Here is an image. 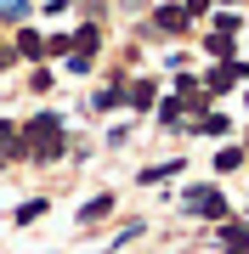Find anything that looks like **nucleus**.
Here are the masks:
<instances>
[{
    "label": "nucleus",
    "mask_w": 249,
    "mask_h": 254,
    "mask_svg": "<svg viewBox=\"0 0 249 254\" xmlns=\"http://www.w3.org/2000/svg\"><path fill=\"white\" fill-rule=\"evenodd\" d=\"M17 136H23V158H40V164H51V158H63V153H68L63 113H34L28 125H17Z\"/></svg>",
    "instance_id": "obj_1"
},
{
    "label": "nucleus",
    "mask_w": 249,
    "mask_h": 254,
    "mask_svg": "<svg viewBox=\"0 0 249 254\" xmlns=\"http://www.w3.org/2000/svg\"><path fill=\"white\" fill-rule=\"evenodd\" d=\"M181 209L198 220H227V192L221 187H187L181 192Z\"/></svg>",
    "instance_id": "obj_2"
},
{
    "label": "nucleus",
    "mask_w": 249,
    "mask_h": 254,
    "mask_svg": "<svg viewBox=\"0 0 249 254\" xmlns=\"http://www.w3.org/2000/svg\"><path fill=\"white\" fill-rule=\"evenodd\" d=\"M187 23H193V17H187L181 0H165V6H153V28H159V34H187Z\"/></svg>",
    "instance_id": "obj_3"
},
{
    "label": "nucleus",
    "mask_w": 249,
    "mask_h": 254,
    "mask_svg": "<svg viewBox=\"0 0 249 254\" xmlns=\"http://www.w3.org/2000/svg\"><path fill=\"white\" fill-rule=\"evenodd\" d=\"M11 51H17V63H46V34L40 28H17V40H11Z\"/></svg>",
    "instance_id": "obj_4"
},
{
    "label": "nucleus",
    "mask_w": 249,
    "mask_h": 254,
    "mask_svg": "<svg viewBox=\"0 0 249 254\" xmlns=\"http://www.w3.org/2000/svg\"><path fill=\"white\" fill-rule=\"evenodd\" d=\"M215 237H221L227 254H249V226H244V220H221V232H215Z\"/></svg>",
    "instance_id": "obj_5"
},
{
    "label": "nucleus",
    "mask_w": 249,
    "mask_h": 254,
    "mask_svg": "<svg viewBox=\"0 0 249 254\" xmlns=\"http://www.w3.org/2000/svg\"><path fill=\"white\" fill-rule=\"evenodd\" d=\"M181 170H187L181 158H165V164H148V170H142L136 181H142V187H159V181H175V175H181Z\"/></svg>",
    "instance_id": "obj_6"
},
{
    "label": "nucleus",
    "mask_w": 249,
    "mask_h": 254,
    "mask_svg": "<svg viewBox=\"0 0 249 254\" xmlns=\"http://www.w3.org/2000/svg\"><path fill=\"white\" fill-rule=\"evenodd\" d=\"M153 96H159V85H153V79H136V85L125 91V102H130L136 113H148V108H153Z\"/></svg>",
    "instance_id": "obj_7"
},
{
    "label": "nucleus",
    "mask_w": 249,
    "mask_h": 254,
    "mask_svg": "<svg viewBox=\"0 0 249 254\" xmlns=\"http://www.w3.org/2000/svg\"><path fill=\"white\" fill-rule=\"evenodd\" d=\"M108 209H113V192H96L91 203H80V226H96V220L108 215Z\"/></svg>",
    "instance_id": "obj_8"
},
{
    "label": "nucleus",
    "mask_w": 249,
    "mask_h": 254,
    "mask_svg": "<svg viewBox=\"0 0 249 254\" xmlns=\"http://www.w3.org/2000/svg\"><path fill=\"white\" fill-rule=\"evenodd\" d=\"M125 102V85H102V91H91V113H113Z\"/></svg>",
    "instance_id": "obj_9"
},
{
    "label": "nucleus",
    "mask_w": 249,
    "mask_h": 254,
    "mask_svg": "<svg viewBox=\"0 0 249 254\" xmlns=\"http://www.w3.org/2000/svg\"><path fill=\"white\" fill-rule=\"evenodd\" d=\"M40 215H46V198H23L17 209H11V226H34Z\"/></svg>",
    "instance_id": "obj_10"
},
{
    "label": "nucleus",
    "mask_w": 249,
    "mask_h": 254,
    "mask_svg": "<svg viewBox=\"0 0 249 254\" xmlns=\"http://www.w3.org/2000/svg\"><path fill=\"white\" fill-rule=\"evenodd\" d=\"M187 130H193V136H227L232 125H227L221 113H198V119H193V125H187Z\"/></svg>",
    "instance_id": "obj_11"
},
{
    "label": "nucleus",
    "mask_w": 249,
    "mask_h": 254,
    "mask_svg": "<svg viewBox=\"0 0 249 254\" xmlns=\"http://www.w3.org/2000/svg\"><path fill=\"white\" fill-rule=\"evenodd\" d=\"M96 46H102V28H96V23H85V28H74V57H91Z\"/></svg>",
    "instance_id": "obj_12"
},
{
    "label": "nucleus",
    "mask_w": 249,
    "mask_h": 254,
    "mask_svg": "<svg viewBox=\"0 0 249 254\" xmlns=\"http://www.w3.org/2000/svg\"><path fill=\"white\" fill-rule=\"evenodd\" d=\"M28 11H34L28 0H0V23H11V28H23V23H28Z\"/></svg>",
    "instance_id": "obj_13"
},
{
    "label": "nucleus",
    "mask_w": 249,
    "mask_h": 254,
    "mask_svg": "<svg viewBox=\"0 0 249 254\" xmlns=\"http://www.w3.org/2000/svg\"><path fill=\"white\" fill-rule=\"evenodd\" d=\"M181 108H187L181 96H165V102H159V125H165V130H181Z\"/></svg>",
    "instance_id": "obj_14"
},
{
    "label": "nucleus",
    "mask_w": 249,
    "mask_h": 254,
    "mask_svg": "<svg viewBox=\"0 0 249 254\" xmlns=\"http://www.w3.org/2000/svg\"><path fill=\"white\" fill-rule=\"evenodd\" d=\"M244 164V147H221V153H215V175H232Z\"/></svg>",
    "instance_id": "obj_15"
},
{
    "label": "nucleus",
    "mask_w": 249,
    "mask_h": 254,
    "mask_svg": "<svg viewBox=\"0 0 249 254\" xmlns=\"http://www.w3.org/2000/svg\"><path fill=\"white\" fill-rule=\"evenodd\" d=\"M204 51H210L215 63H232V34H210V40H204Z\"/></svg>",
    "instance_id": "obj_16"
},
{
    "label": "nucleus",
    "mask_w": 249,
    "mask_h": 254,
    "mask_svg": "<svg viewBox=\"0 0 249 254\" xmlns=\"http://www.w3.org/2000/svg\"><path fill=\"white\" fill-rule=\"evenodd\" d=\"M210 23H215V34H238V28H244L238 11H210Z\"/></svg>",
    "instance_id": "obj_17"
},
{
    "label": "nucleus",
    "mask_w": 249,
    "mask_h": 254,
    "mask_svg": "<svg viewBox=\"0 0 249 254\" xmlns=\"http://www.w3.org/2000/svg\"><path fill=\"white\" fill-rule=\"evenodd\" d=\"M40 11H46V17H68V11H74V0H46Z\"/></svg>",
    "instance_id": "obj_18"
},
{
    "label": "nucleus",
    "mask_w": 249,
    "mask_h": 254,
    "mask_svg": "<svg viewBox=\"0 0 249 254\" xmlns=\"http://www.w3.org/2000/svg\"><path fill=\"white\" fill-rule=\"evenodd\" d=\"M102 141H108V147H125V141H130V125H113V130H108Z\"/></svg>",
    "instance_id": "obj_19"
},
{
    "label": "nucleus",
    "mask_w": 249,
    "mask_h": 254,
    "mask_svg": "<svg viewBox=\"0 0 249 254\" xmlns=\"http://www.w3.org/2000/svg\"><path fill=\"white\" fill-rule=\"evenodd\" d=\"M181 6H187V17H210V6H215V0H181Z\"/></svg>",
    "instance_id": "obj_20"
},
{
    "label": "nucleus",
    "mask_w": 249,
    "mask_h": 254,
    "mask_svg": "<svg viewBox=\"0 0 249 254\" xmlns=\"http://www.w3.org/2000/svg\"><path fill=\"white\" fill-rule=\"evenodd\" d=\"M215 6H238V0H215Z\"/></svg>",
    "instance_id": "obj_21"
},
{
    "label": "nucleus",
    "mask_w": 249,
    "mask_h": 254,
    "mask_svg": "<svg viewBox=\"0 0 249 254\" xmlns=\"http://www.w3.org/2000/svg\"><path fill=\"white\" fill-rule=\"evenodd\" d=\"M244 108H249V91H244Z\"/></svg>",
    "instance_id": "obj_22"
}]
</instances>
